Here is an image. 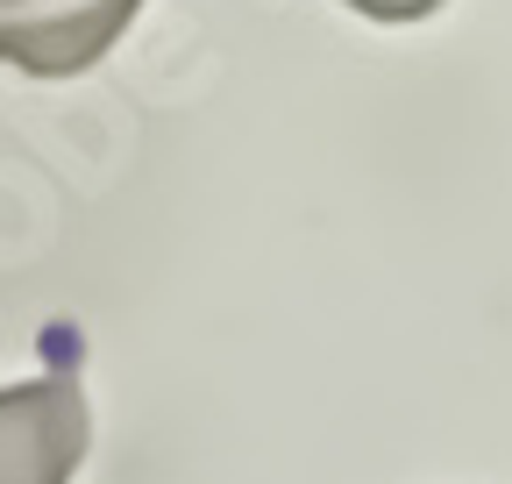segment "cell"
<instances>
[{
    "label": "cell",
    "mask_w": 512,
    "mask_h": 484,
    "mask_svg": "<svg viewBox=\"0 0 512 484\" xmlns=\"http://www.w3.org/2000/svg\"><path fill=\"white\" fill-rule=\"evenodd\" d=\"M136 15L143 0H0V65L29 79H79Z\"/></svg>",
    "instance_id": "cell-2"
},
{
    "label": "cell",
    "mask_w": 512,
    "mask_h": 484,
    "mask_svg": "<svg viewBox=\"0 0 512 484\" xmlns=\"http://www.w3.org/2000/svg\"><path fill=\"white\" fill-rule=\"evenodd\" d=\"M342 8H356L363 22H384V29H406V22H427L441 0H342Z\"/></svg>",
    "instance_id": "cell-3"
},
{
    "label": "cell",
    "mask_w": 512,
    "mask_h": 484,
    "mask_svg": "<svg viewBox=\"0 0 512 484\" xmlns=\"http://www.w3.org/2000/svg\"><path fill=\"white\" fill-rule=\"evenodd\" d=\"M93 442V413L72 371L0 385V484H72Z\"/></svg>",
    "instance_id": "cell-1"
}]
</instances>
